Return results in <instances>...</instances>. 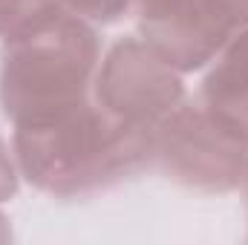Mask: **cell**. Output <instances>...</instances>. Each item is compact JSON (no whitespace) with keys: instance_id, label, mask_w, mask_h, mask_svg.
Listing matches in <instances>:
<instances>
[{"instance_id":"8992f818","label":"cell","mask_w":248,"mask_h":245,"mask_svg":"<svg viewBox=\"0 0 248 245\" xmlns=\"http://www.w3.org/2000/svg\"><path fill=\"white\" fill-rule=\"evenodd\" d=\"M199 101L225 130L248 144V29L234 35L211 61Z\"/></svg>"},{"instance_id":"8fae6325","label":"cell","mask_w":248,"mask_h":245,"mask_svg":"<svg viewBox=\"0 0 248 245\" xmlns=\"http://www.w3.org/2000/svg\"><path fill=\"white\" fill-rule=\"evenodd\" d=\"M246 190H248V184H246Z\"/></svg>"},{"instance_id":"7a4b0ae2","label":"cell","mask_w":248,"mask_h":245,"mask_svg":"<svg viewBox=\"0 0 248 245\" xmlns=\"http://www.w3.org/2000/svg\"><path fill=\"white\" fill-rule=\"evenodd\" d=\"M101 41L90 20L55 9L3 41L0 107L12 124L93 98Z\"/></svg>"},{"instance_id":"3957f363","label":"cell","mask_w":248,"mask_h":245,"mask_svg":"<svg viewBox=\"0 0 248 245\" xmlns=\"http://www.w3.org/2000/svg\"><path fill=\"white\" fill-rule=\"evenodd\" d=\"M153 165L182 187L231 193L248 184V144L199 98H185L153 133Z\"/></svg>"},{"instance_id":"5b68a950","label":"cell","mask_w":248,"mask_h":245,"mask_svg":"<svg viewBox=\"0 0 248 245\" xmlns=\"http://www.w3.org/2000/svg\"><path fill=\"white\" fill-rule=\"evenodd\" d=\"M141 38L179 72L202 69L248 29V0H133Z\"/></svg>"},{"instance_id":"277c9868","label":"cell","mask_w":248,"mask_h":245,"mask_svg":"<svg viewBox=\"0 0 248 245\" xmlns=\"http://www.w3.org/2000/svg\"><path fill=\"white\" fill-rule=\"evenodd\" d=\"M93 98L116 122L153 138L156 127L187 95L182 72L165 61L144 38H122L98 63Z\"/></svg>"},{"instance_id":"30bf717a","label":"cell","mask_w":248,"mask_h":245,"mask_svg":"<svg viewBox=\"0 0 248 245\" xmlns=\"http://www.w3.org/2000/svg\"><path fill=\"white\" fill-rule=\"evenodd\" d=\"M12 240V228H9V219L0 214V243H9Z\"/></svg>"},{"instance_id":"9c48e42d","label":"cell","mask_w":248,"mask_h":245,"mask_svg":"<svg viewBox=\"0 0 248 245\" xmlns=\"http://www.w3.org/2000/svg\"><path fill=\"white\" fill-rule=\"evenodd\" d=\"M17 176H20V170H17L15 153L0 138V202H9L17 193Z\"/></svg>"},{"instance_id":"52a82bcc","label":"cell","mask_w":248,"mask_h":245,"mask_svg":"<svg viewBox=\"0 0 248 245\" xmlns=\"http://www.w3.org/2000/svg\"><path fill=\"white\" fill-rule=\"evenodd\" d=\"M55 9H63L58 0H0V38L9 41Z\"/></svg>"},{"instance_id":"6da1fadb","label":"cell","mask_w":248,"mask_h":245,"mask_svg":"<svg viewBox=\"0 0 248 245\" xmlns=\"http://www.w3.org/2000/svg\"><path fill=\"white\" fill-rule=\"evenodd\" d=\"M15 162L32 187L55 199H84L153 165V138L87 98L15 124Z\"/></svg>"},{"instance_id":"ba28073f","label":"cell","mask_w":248,"mask_h":245,"mask_svg":"<svg viewBox=\"0 0 248 245\" xmlns=\"http://www.w3.org/2000/svg\"><path fill=\"white\" fill-rule=\"evenodd\" d=\"M58 3L63 9H69L72 15H78L90 23H101V26L119 23L133 9V0H58Z\"/></svg>"}]
</instances>
